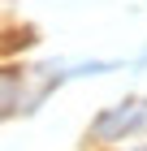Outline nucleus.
Returning a JSON list of instances; mask_svg holds the SVG:
<instances>
[{
	"label": "nucleus",
	"mask_w": 147,
	"mask_h": 151,
	"mask_svg": "<svg viewBox=\"0 0 147 151\" xmlns=\"http://www.w3.org/2000/svg\"><path fill=\"white\" fill-rule=\"evenodd\" d=\"M138 125H147V99H121L117 108H104V112L91 121V138L121 142L125 134H134Z\"/></svg>",
	"instance_id": "1"
}]
</instances>
